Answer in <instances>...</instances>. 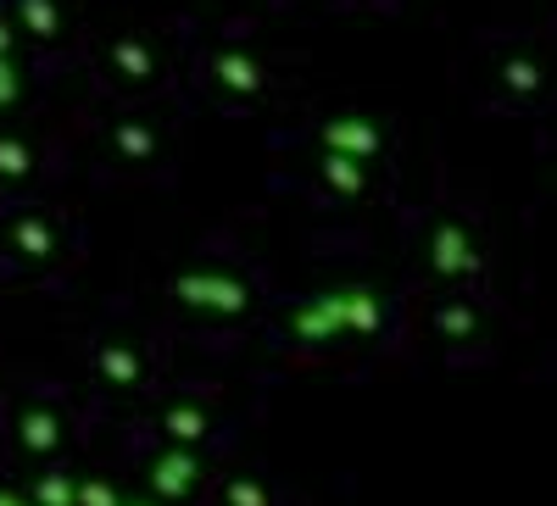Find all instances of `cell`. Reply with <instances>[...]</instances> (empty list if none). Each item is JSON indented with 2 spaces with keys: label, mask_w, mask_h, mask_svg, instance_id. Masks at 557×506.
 Wrapping results in <instances>:
<instances>
[{
  "label": "cell",
  "mask_w": 557,
  "mask_h": 506,
  "mask_svg": "<svg viewBox=\"0 0 557 506\" xmlns=\"http://www.w3.org/2000/svg\"><path fill=\"white\" fill-rule=\"evenodd\" d=\"M385 324V301L362 284L346 290H323L290 312V334L301 340H335V334H374Z\"/></svg>",
  "instance_id": "cell-1"
},
{
  "label": "cell",
  "mask_w": 557,
  "mask_h": 506,
  "mask_svg": "<svg viewBox=\"0 0 557 506\" xmlns=\"http://www.w3.org/2000/svg\"><path fill=\"white\" fill-rule=\"evenodd\" d=\"M173 295L184 306H196V312H212V317H240L251 306V290L235 279V273H178Z\"/></svg>",
  "instance_id": "cell-2"
},
{
  "label": "cell",
  "mask_w": 557,
  "mask_h": 506,
  "mask_svg": "<svg viewBox=\"0 0 557 506\" xmlns=\"http://www.w3.org/2000/svg\"><path fill=\"white\" fill-rule=\"evenodd\" d=\"M424 256H430L435 279H474V273H480V251H474V240H469V228H462V223H435Z\"/></svg>",
  "instance_id": "cell-3"
},
{
  "label": "cell",
  "mask_w": 557,
  "mask_h": 506,
  "mask_svg": "<svg viewBox=\"0 0 557 506\" xmlns=\"http://www.w3.org/2000/svg\"><path fill=\"white\" fill-rule=\"evenodd\" d=\"M318 140H323V151H330V156L368 162V156H380L385 134H380V123H368V117H357V112H341V117H330V123L318 128Z\"/></svg>",
  "instance_id": "cell-4"
},
{
  "label": "cell",
  "mask_w": 557,
  "mask_h": 506,
  "mask_svg": "<svg viewBox=\"0 0 557 506\" xmlns=\"http://www.w3.org/2000/svg\"><path fill=\"white\" fill-rule=\"evenodd\" d=\"M196 479H201V456L196 451H184V445L157 451V463H151V495L157 501H184L196 490Z\"/></svg>",
  "instance_id": "cell-5"
},
{
  "label": "cell",
  "mask_w": 557,
  "mask_h": 506,
  "mask_svg": "<svg viewBox=\"0 0 557 506\" xmlns=\"http://www.w3.org/2000/svg\"><path fill=\"white\" fill-rule=\"evenodd\" d=\"M112 73H117L123 84H151V78H157V56H151V45L139 39V34L112 39Z\"/></svg>",
  "instance_id": "cell-6"
},
{
  "label": "cell",
  "mask_w": 557,
  "mask_h": 506,
  "mask_svg": "<svg viewBox=\"0 0 557 506\" xmlns=\"http://www.w3.org/2000/svg\"><path fill=\"white\" fill-rule=\"evenodd\" d=\"M212 78L228 89V96H257V89H262V67L246 51H218L212 56Z\"/></svg>",
  "instance_id": "cell-7"
},
{
  "label": "cell",
  "mask_w": 557,
  "mask_h": 506,
  "mask_svg": "<svg viewBox=\"0 0 557 506\" xmlns=\"http://www.w3.org/2000/svg\"><path fill=\"white\" fill-rule=\"evenodd\" d=\"M207 412L196 406V401H178V406H168L162 412V434H168V445H184V451H196L201 440H207Z\"/></svg>",
  "instance_id": "cell-8"
},
{
  "label": "cell",
  "mask_w": 557,
  "mask_h": 506,
  "mask_svg": "<svg viewBox=\"0 0 557 506\" xmlns=\"http://www.w3.org/2000/svg\"><path fill=\"white\" fill-rule=\"evenodd\" d=\"M112 151H117L128 167H139V162L157 156V134H151L146 123H117V128H112Z\"/></svg>",
  "instance_id": "cell-9"
},
{
  "label": "cell",
  "mask_w": 557,
  "mask_h": 506,
  "mask_svg": "<svg viewBox=\"0 0 557 506\" xmlns=\"http://www.w3.org/2000/svg\"><path fill=\"white\" fill-rule=\"evenodd\" d=\"M323 184H330L335 195L357 201V195L368 190V173H362V162H351V156H330V151H323Z\"/></svg>",
  "instance_id": "cell-10"
},
{
  "label": "cell",
  "mask_w": 557,
  "mask_h": 506,
  "mask_svg": "<svg viewBox=\"0 0 557 506\" xmlns=\"http://www.w3.org/2000/svg\"><path fill=\"white\" fill-rule=\"evenodd\" d=\"M101 374L112 379V390H128V384H139L146 362H139L134 345H107V351H101Z\"/></svg>",
  "instance_id": "cell-11"
},
{
  "label": "cell",
  "mask_w": 557,
  "mask_h": 506,
  "mask_svg": "<svg viewBox=\"0 0 557 506\" xmlns=\"http://www.w3.org/2000/svg\"><path fill=\"white\" fill-rule=\"evenodd\" d=\"M541 78H546V73H541L530 56H507V62H502V84L513 89V96H541Z\"/></svg>",
  "instance_id": "cell-12"
},
{
  "label": "cell",
  "mask_w": 557,
  "mask_h": 506,
  "mask_svg": "<svg viewBox=\"0 0 557 506\" xmlns=\"http://www.w3.org/2000/svg\"><path fill=\"white\" fill-rule=\"evenodd\" d=\"M435 324H441V334H446V340H469V334L480 329V317H474V306H469V301H446Z\"/></svg>",
  "instance_id": "cell-13"
},
{
  "label": "cell",
  "mask_w": 557,
  "mask_h": 506,
  "mask_svg": "<svg viewBox=\"0 0 557 506\" xmlns=\"http://www.w3.org/2000/svg\"><path fill=\"white\" fill-rule=\"evenodd\" d=\"M23 440L34 451H51L57 445V418H51V412H28V418H23Z\"/></svg>",
  "instance_id": "cell-14"
},
{
  "label": "cell",
  "mask_w": 557,
  "mask_h": 506,
  "mask_svg": "<svg viewBox=\"0 0 557 506\" xmlns=\"http://www.w3.org/2000/svg\"><path fill=\"white\" fill-rule=\"evenodd\" d=\"M73 506H123V495L107 479H84V484H73Z\"/></svg>",
  "instance_id": "cell-15"
},
{
  "label": "cell",
  "mask_w": 557,
  "mask_h": 506,
  "mask_svg": "<svg viewBox=\"0 0 557 506\" xmlns=\"http://www.w3.org/2000/svg\"><path fill=\"white\" fill-rule=\"evenodd\" d=\"M34 495H39V506H73V479L67 473H45Z\"/></svg>",
  "instance_id": "cell-16"
},
{
  "label": "cell",
  "mask_w": 557,
  "mask_h": 506,
  "mask_svg": "<svg viewBox=\"0 0 557 506\" xmlns=\"http://www.w3.org/2000/svg\"><path fill=\"white\" fill-rule=\"evenodd\" d=\"M223 501H228V506H268V490H262L257 479H228Z\"/></svg>",
  "instance_id": "cell-17"
},
{
  "label": "cell",
  "mask_w": 557,
  "mask_h": 506,
  "mask_svg": "<svg viewBox=\"0 0 557 506\" xmlns=\"http://www.w3.org/2000/svg\"><path fill=\"white\" fill-rule=\"evenodd\" d=\"M28 23L39 39H51L57 34V7H45V0H28Z\"/></svg>",
  "instance_id": "cell-18"
},
{
  "label": "cell",
  "mask_w": 557,
  "mask_h": 506,
  "mask_svg": "<svg viewBox=\"0 0 557 506\" xmlns=\"http://www.w3.org/2000/svg\"><path fill=\"white\" fill-rule=\"evenodd\" d=\"M17 96V78H12V67H7V56H0V106H7Z\"/></svg>",
  "instance_id": "cell-19"
},
{
  "label": "cell",
  "mask_w": 557,
  "mask_h": 506,
  "mask_svg": "<svg viewBox=\"0 0 557 506\" xmlns=\"http://www.w3.org/2000/svg\"><path fill=\"white\" fill-rule=\"evenodd\" d=\"M7 45H12V34H7V28H0V56H7Z\"/></svg>",
  "instance_id": "cell-20"
},
{
  "label": "cell",
  "mask_w": 557,
  "mask_h": 506,
  "mask_svg": "<svg viewBox=\"0 0 557 506\" xmlns=\"http://www.w3.org/2000/svg\"><path fill=\"white\" fill-rule=\"evenodd\" d=\"M123 506H157V501H123Z\"/></svg>",
  "instance_id": "cell-21"
}]
</instances>
